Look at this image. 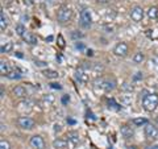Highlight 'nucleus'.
<instances>
[{
	"instance_id": "e433bc0d",
	"label": "nucleus",
	"mask_w": 158,
	"mask_h": 149,
	"mask_svg": "<svg viewBox=\"0 0 158 149\" xmlns=\"http://www.w3.org/2000/svg\"><path fill=\"white\" fill-rule=\"evenodd\" d=\"M0 98H4V88L2 87V95H0Z\"/></svg>"
},
{
	"instance_id": "6e6552de",
	"label": "nucleus",
	"mask_w": 158,
	"mask_h": 149,
	"mask_svg": "<svg viewBox=\"0 0 158 149\" xmlns=\"http://www.w3.org/2000/svg\"><path fill=\"white\" fill-rule=\"evenodd\" d=\"M144 132H145V136L148 138H156L158 136V128L154 126V124H150V123H148L145 126Z\"/></svg>"
},
{
	"instance_id": "dca6fc26",
	"label": "nucleus",
	"mask_w": 158,
	"mask_h": 149,
	"mask_svg": "<svg viewBox=\"0 0 158 149\" xmlns=\"http://www.w3.org/2000/svg\"><path fill=\"white\" fill-rule=\"evenodd\" d=\"M7 27H8V19L6 16V12L2 11L0 12V29L4 32L7 29Z\"/></svg>"
},
{
	"instance_id": "f03ea898",
	"label": "nucleus",
	"mask_w": 158,
	"mask_h": 149,
	"mask_svg": "<svg viewBox=\"0 0 158 149\" xmlns=\"http://www.w3.org/2000/svg\"><path fill=\"white\" fill-rule=\"evenodd\" d=\"M73 17V9L67 6H62L61 8L58 9V13H57V20L58 23L61 24H67L69 21L71 20Z\"/></svg>"
},
{
	"instance_id": "39448f33",
	"label": "nucleus",
	"mask_w": 158,
	"mask_h": 149,
	"mask_svg": "<svg viewBox=\"0 0 158 149\" xmlns=\"http://www.w3.org/2000/svg\"><path fill=\"white\" fill-rule=\"evenodd\" d=\"M17 124H19V127L21 128V130H33L34 126H36V121L33 120L32 117H29V116H20L17 119Z\"/></svg>"
},
{
	"instance_id": "20e7f679",
	"label": "nucleus",
	"mask_w": 158,
	"mask_h": 149,
	"mask_svg": "<svg viewBox=\"0 0 158 149\" xmlns=\"http://www.w3.org/2000/svg\"><path fill=\"white\" fill-rule=\"evenodd\" d=\"M79 24H81L82 28H90L91 24H92V16H91V12L90 9H83L81 12V17H79Z\"/></svg>"
},
{
	"instance_id": "c9c22d12",
	"label": "nucleus",
	"mask_w": 158,
	"mask_h": 149,
	"mask_svg": "<svg viewBox=\"0 0 158 149\" xmlns=\"http://www.w3.org/2000/svg\"><path fill=\"white\" fill-rule=\"evenodd\" d=\"M127 149H138V148H137L136 145H129V147H128Z\"/></svg>"
},
{
	"instance_id": "2f4dec72",
	"label": "nucleus",
	"mask_w": 158,
	"mask_h": 149,
	"mask_svg": "<svg viewBox=\"0 0 158 149\" xmlns=\"http://www.w3.org/2000/svg\"><path fill=\"white\" fill-rule=\"evenodd\" d=\"M59 46H61V48L65 46V42H63V38H62V36H59Z\"/></svg>"
},
{
	"instance_id": "aec40b11",
	"label": "nucleus",
	"mask_w": 158,
	"mask_h": 149,
	"mask_svg": "<svg viewBox=\"0 0 158 149\" xmlns=\"http://www.w3.org/2000/svg\"><path fill=\"white\" fill-rule=\"evenodd\" d=\"M42 74H44V77H46L48 79H56V78H58V73L56 71V70H44L42 71Z\"/></svg>"
},
{
	"instance_id": "a878e982",
	"label": "nucleus",
	"mask_w": 158,
	"mask_h": 149,
	"mask_svg": "<svg viewBox=\"0 0 158 149\" xmlns=\"http://www.w3.org/2000/svg\"><path fill=\"white\" fill-rule=\"evenodd\" d=\"M102 70H103L102 65H99V63H95V65H94V69H92V74L96 77V75H99V74L102 73Z\"/></svg>"
},
{
	"instance_id": "1a4fd4ad",
	"label": "nucleus",
	"mask_w": 158,
	"mask_h": 149,
	"mask_svg": "<svg viewBox=\"0 0 158 149\" xmlns=\"http://www.w3.org/2000/svg\"><path fill=\"white\" fill-rule=\"evenodd\" d=\"M31 145L34 149H45V141L40 135H36L31 138Z\"/></svg>"
},
{
	"instance_id": "f3484780",
	"label": "nucleus",
	"mask_w": 158,
	"mask_h": 149,
	"mask_svg": "<svg viewBox=\"0 0 158 149\" xmlns=\"http://www.w3.org/2000/svg\"><path fill=\"white\" fill-rule=\"evenodd\" d=\"M9 71H11L9 63L7 61H2V62H0V73H2V75H8Z\"/></svg>"
},
{
	"instance_id": "9d476101",
	"label": "nucleus",
	"mask_w": 158,
	"mask_h": 149,
	"mask_svg": "<svg viewBox=\"0 0 158 149\" xmlns=\"http://www.w3.org/2000/svg\"><path fill=\"white\" fill-rule=\"evenodd\" d=\"M75 78H77V81H79L81 83H87L88 79H90L87 71L85 70V67H79L78 69L77 73H75Z\"/></svg>"
},
{
	"instance_id": "f8f14e48",
	"label": "nucleus",
	"mask_w": 158,
	"mask_h": 149,
	"mask_svg": "<svg viewBox=\"0 0 158 149\" xmlns=\"http://www.w3.org/2000/svg\"><path fill=\"white\" fill-rule=\"evenodd\" d=\"M13 94H15V95H16L17 98H25V96L28 95L27 88L24 87V86H21V84H20V86H16V87L13 88Z\"/></svg>"
},
{
	"instance_id": "bb28decb",
	"label": "nucleus",
	"mask_w": 158,
	"mask_h": 149,
	"mask_svg": "<svg viewBox=\"0 0 158 149\" xmlns=\"http://www.w3.org/2000/svg\"><path fill=\"white\" fill-rule=\"evenodd\" d=\"M0 149H11V145H9V143L7 140L2 138L0 140Z\"/></svg>"
},
{
	"instance_id": "cd10ccee",
	"label": "nucleus",
	"mask_w": 158,
	"mask_h": 149,
	"mask_svg": "<svg viewBox=\"0 0 158 149\" xmlns=\"http://www.w3.org/2000/svg\"><path fill=\"white\" fill-rule=\"evenodd\" d=\"M73 37L74 38H79V37H83V34L82 33H78V31H74L73 32Z\"/></svg>"
},
{
	"instance_id": "412c9836",
	"label": "nucleus",
	"mask_w": 158,
	"mask_h": 149,
	"mask_svg": "<svg viewBox=\"0 0 158 149\" xmlns=\"http://www.w3.org/2000/svg\"><path fill=\"white\" fill-rule=\"evenodd\" d=\"M12 49H13V44L12 42H6V44L2 45V48H0V52H2L3 54H6V53H11Z\"/></svg>"
},
{
	"instance_id": "4be33fe9",
	"label": "nucleus",
	"mask_w": 158,
	"mask_h": 149,
	"mask_svg": "<svg viewBox=\"0 0 158 149\" xmlns=\"http://www.w3.org/2000/svg\"><path fill=\"white\" fill-rule=\"evenodd\" d=\"M145 59V54L142 52H137L135 56H133V62L135 63H142Z\"/></svg>"
},
{
	"instance_id": "c756f323",
	"label": "nucleus",
	"mask_w": 158,
	"mask_h": 149,
	"mask_svg": "<svg viewBox=\"0 0 158 149\" xmlns=\"http://www.w3.org/2000/svg\"><path fill=\"white\" fill-rule=\"evenodd\" d=\"M69 100H70V98H69L67 95H65V96L62 98V103H63V104H66V103H67Z\"/></svg>"
},
{
	"instance_id": "9b49d317",
	"label": "nucleus",
	"mask_w": 158,
	"mask_h": 149,
	"mask_svg": "<svg viewBox=\"0 0 158 149\" xmlns=\"http://www.w3.org/2000/svg\"><path fill=\"white\" fill-rule=\"evenodd\" d=\"M67 145H69L67 138H61V137H58V138H56V140L53 141V147L56 148V149H63V148H66Z\"/></svg>"
},
{
	"instance_id": "c85d7f7f",
	"label": "nucleus",
	"mask_w": 158,
	"mask_h": 149,
	"mask_svg": "<svg viewBox=\"0 0 158 149\" xmlns=\"http://www.w3.org/2000/svg\"><path fill=\"white\" fill-rule=\"evenodd\" d=\"M62 126H61V124H56V126H54V131H56V132H59V131H61L62 130V128H61Z\"/></svg>"
},
{
	"instance_id": "72a5a7b5",
	"label": "nucleus",
	"mask_w": 158,
	"mask_h": 149,
	"mask_svg": "<svg viewBox=\"0 0 158 149\" xmlns=\"http://www.w3.org/2000/svg\"><path fill=\"white\" fill-rule=\"evenodd\" d=\"M52 87H53V88H58V90L61 88V86H59V83H52Z\"/></svg>"
},
{
	"instance_id": "2eb2a0df",
	"label": "nucleus",
	"mask_w": 158,
	"mask_h": 149,
	"mask_svg": "<svg viewBox=\"0 0 158 149\" xmlns=\"http://www.w3.org/2000/svg\"><path fill=\"white\" fill-rule=\"evenodd\" d=\"M23 38H24V41H25L27 44H29V45H36V44L38 42L37 37L34 36V34H32V33H25Z\"/></svg>"
},
{
	"instance_id": "393cba45",
	"label": "nucleus",
	"mask_w": 158,
	"mask_h": 149,
	"mask_svg": "<svg viewBox=\"0 0 158 149\" xmlns=\"http://www.w3.org/2000/svg\"><path fill=\"white\" fill-rule=\"evenodd\" d=\"M53 102H54V96L50 95V94H49V95H45L42 99V103L45 104V106H52Z\"/></svg>"
},
{
	"instance_id": "7ed1b4c3",
	"label": "nucleus",
	"mask_w": 158,
	"mask_h": 149,
	"mask_svg": "<svg viewBox=\"0 0 158 149\" xmlns=\"http://www.w3.org/2000/svg\"><path fill=\"white\" fill-rule=\"evenodd\" d=\"M96 84L100 87V90L104 92H110L116 88V81L115 79H111V78H103L100 81H98Z\"/></svg>"
},
{
	"instance_id": "ddd939ff",
	"label": "nucleus",
	"mask_w": 158,
	"mask_h": 149,
	"mask_svg": "<svg viewBox=\"0 0 158 149\" xmlns=\"http://www.w3.org/2000/svg\"><path fill=\"white\" fill-rule=\"evenodd\" d=\"M66 137H67V141L70 145H77L79 143V135L77 132H69Z\"/></svg>"
},
{
	"instance_id": "a211bd4d",
	"label": "nucleus",
	"mask_w": 158,
	"mask_h": 149,
	"mask_svg": "<svg viewBox=\"0 0 158 149\" xmlns=\"http://www.w3.org/2000/svg\"><path fill=\"white\" fill-rule=\"evenodd\" d=\"M148 17L150 20H157L158 19V8L157 7H150L148 9Z\"/></svg>"
},
{
	"instance_id": "423d86ee",
	"label": "nucleus",
	"mask_w": 158,
	"mask_h": 149,
	"mask_svg": "<svg viewBox=\"0 0 158 149\" xmlns=\"http://www.w3.org/2000/svg\"><path fill=\"white\" fill-rule=\"evenodd\" d=\"M131 17L135 23H140L142 19H144V9L140 6H135L131 9Z\"/></svg>"
},
{
	"instance_id": "f704fd0d",
	"label": "nucleus",
	"mask_w": 158,
	"mask_h": 149,
	"mask_svg": "<svg viewBox=\"0 0 158 149\" xmlns=\"http://www.w3.org/2000/svg\"><path fill=\"white\" fill-rule=\"evenodd\" d=\"M36 65H38V66H45L46 62H36Z\"/></svg>"
},
{
	"instance_id": "5701e85b",
	"label": "nucleus",
	"mask_w": 158,
	"mask_h": 149,
	"mask_svg": "<svg viewBox=\"0 0 158 149\" xmlns=\"http://www.w3.org/2000/svg\"><path fill=\"white\" fill-rule=\"evenodd\" d=\"M9 79H20L21 78V73H20L19 69H15V70H11L9 74L7 75Z\"/></svg>"
},
{
	"instance_id": "7c9ffc66",
	"label": "nucleus",
	"mask_w": 158,
	"mask_h": 149,
	"mask_svg": "<svg viewBox=\"0 0 158 149\" xmlns=\"http://www.w3.org/2000/svg\"><path fill=\"white\" fill-rule=\"evenodd\" d=\"M98 3H100V4H108L110 2H112V0H96Z\"/></svg>"
},
{
	"instance_id": "f257e3e1",
	"label": "nucleus",
	"mask_w": 158,
	"mask_h": 149,
	"mask_svg": "<svg viewBox=\"0 0 158 149\" xmlns=\"http://www.w3.org/2000/svg\"><path fill=\"white\" fill-rule=\"evenodd\" d=\"M157 106H158V95L156 92L144 95V98H142V107H144L145 111H148V112L154 111Z\"/></svg>"
},
{
	"instance_id": "0eeeda50",
	"label": "nucleus",
	"mask_w": 158,
	"mask_h": 149,
	"mask_svg": "<svg viewBox=\"0 0 158 149\" xmlns=\"http://www.w3.org/2000/svg\"><path fill=\"white\" fill-rule=\"evenodd\" d=\"M128 52H129V48L125 42H118L117 45L113 48V53H115V56L117 57H125Z\"/></svg>"
},
{
	"instance_id": "4c0bfd02",
	"label": "nucleus",
	"mask_w": 158,
	"mask_h": 149,
	"mask_svg": "<svg viewBox=\"0 0 158 149\" xmlns=\"http://www.w3.org/2000/svg\"><path fill=\"white\" fill-rule=\"evenodd\" d=\"M150 149H158V144H157V145H153V147H150Z\"/></svg>"
},
{
	"instance_id": "6ab92c4d",
	"label": "nucleus",
	"mask_w": 158,
	"mask_h": 149,
	"mask_svg": "<svg viewBox=\"0 0 158 149\" xmlns=\"http://www.w3.org/2000/svg\"><path fill=\"white\" fill-rule=\"evenodd\" d=\"M132 124L133 126H136V127H142V126H146L148 124V119L145 117H136V119H133L132 120Z\"/></svg>"
},
{
	"instance_id": "b1692460",
	"label": "nucleus",
	"mask_w": 158,
	"mask_h": 149,
	"mask_svg": "<svg viewBox=\"0 0 158 149\" xmlns=\"http://www.w3.org/2000/svg\"><path fill=\"white\" fill-rule=\"evenodd\" d=\"M15 31H16V33L19 34L20 37H24V34L27 33V29H25V27H24L23 24H17L16 28H15Z\"/></svg>"
},
{
	"instance_id": "473e14b6",
	"label": "nucleus",
	"mask_w": 158,
	"mask_h": 149,
	"mask_svg": "<svg viewBox=\"0 0 158 149\" xmlns=\"http://www.w3.org/2000/svg\"><path fill=\"white\" fill-rule=\"evenodd\" d=\"M77 49H81L82 50V49H85V45H83L82 42H79V44H77Z\"/></svg>"
},
{
	"instance_id": "4468645a",
	"label": "nucleus",
	"mask_w": 158,
	"mask_h": 149,
	"mask_svg": "<svg viewBox=\"0 0 158 149\" xmlns=\"http://www.w3.org/2000/svg\"><path fill=\"white\" fill-rule=\"evenodd\" d=\"M120 132H121V136L124 138H131L133 136V130L129 126H123L120 128Z\"/></svg>"
}]
</instances>
